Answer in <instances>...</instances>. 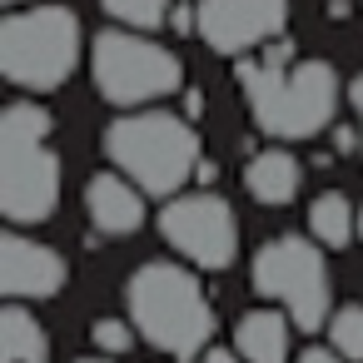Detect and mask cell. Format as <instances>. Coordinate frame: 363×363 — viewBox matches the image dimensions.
I'll use <instances>...</instances> for the list:
<instances>
[{
	"instance_id": "obj_20",
	"label": "cell",
	"mask_w": 363,
	"mask_h": 363,
	"mask_svg": "<svg viewBox=\"0 0 363 363\" xmlns=\"http://www.w3.org/2000/svg\"><path fill=\"white\" fill-rule=\"evenodd\" d=\"M204 363H239V353H229V348H209Z\"/></svg>"
},
{
	"instance_id": "obj_15",
	"label": "cell",
	"mask_w": 363,
	"mask_h": 363,
	"mask_svg": "<svg viewBox=\"0 0 363 363\" xmlns=\"http://www.w3.org/2000/svg\"><path fill=\"white\" fill-rule=\"evenodd\" d=\"M308 234L323 244V249H343L353 239V204L343 189H323L313 204H308Z\"/></svg>"
},
{
	"instance_id": "obj_13",
	"label": "cell",
	"mask_w": 363,
	"mask_h": 363,
	"mask_svg": "<svg viewBox=\"0 0 363 363\" xmlns=\"http://www.w3.org/2000/svg\"><path fill=\"white\" fill-rule=\"evenodd\" d=\"M234 353L244 363H284L289 358V323L274 308H254L234 328Z\"/></svg>"
},
{
	"instance_id": "obj_22",
	"label": "cell",
	"mask_w": 363,
	"mask_h": 363,
	"mask_svg": "<svg viewBox=\"0 0 363 363\" xmlns=\"http://www.w3.org/2000/svg\"><path fill=\"white\" fill-rule=\"evenodd\" d=\"M75 363H120V358H105V353H95V358H75Z\"/></svg>"
},
{
	"instance_id": "obj_4",
	"label": "cell",
	"mask_w": 363,
	"mask_h": 363,
	"mask_svg": "<svg viewBox=\"0 0 363 363\" xmlns=\"http://www.w3.org/2000/svg\"><path fill=\"white\" fill-rule=\"evenodd\" d=\"M105 155L140 194H174L199 164V135L169 110L120 115L105 130Z\"/></svg>"
},
{
	"instance_id": "obj_14",
	"label": "cell",
	"mask_w": 363,
	"mask_h": 363,
	"mask_svg": "<svg viewBox=\"0 0 363 363\" xmlns=\"http://www.w3.org/2000/svg\"><path fill=\"white\" fill-rule=\"evenodd\" d=\"M0 363H50V338L35 313L11 303L0 313Z\"/></svg>"
},
{
	"instance_id": "obj_3",
	"label": "cell",
	"mask_w": 363,
	"mask_h": 363,
	"mask_svg": "<svg viewBox=\"0 0 363 363\" xmlns=\"http://www.w3.org/2000/svg\"><path fill=\"white\" fill-rule=\"evenodd\" d=\"M60 204V160L50 150V115L30 100L0 110V209L11 224H40Z\"/></svg>"
},
{
	"instance_id": "obj_19",
	"label": "cell",
	"mask_w": 363,
	"mask_h": 363,
	"mask_svg": "<svg viewBox=\"0 0 363 363\" xmlns=\"http://www.w3.org/2000/svg\"><path fill=\"white\" fill-rule=\"evenodd\" d=\"M294 363H343V358H338L333 348H303V353H298Z\"/></svg>"
},
{
	"instance_id": "obj_18",
	"label": "cell",
	"mask_w": 363,
	"mask_h": 363,
	"mask_svg": "<svg viewBox=\"0 0 363 363\" xmlns=\"http://www.w3.org/2000/svg\"><path fill=\"white\" fill-rule=\"evenodd\" d=\"M90 338H95V348L110 358V353H130V343H135V333H130V323H120V318H100L95 328H90Z\"/></svg>"
},
{
	"instance_id": "obj_7",
	"label": "cell",
	"mask_w": 363,
	"mask_h": 363,
	"mask_svg": "<svg viewBox=\"0 0 363 363\" xmlns=\"http://www.w3.org/2000/svg\"><path fill=\"white\" fill-rule=\"evenodd\" d=\"M254 289L264 298H279L298 328H318L333 318V294H328V264L313 239L303 234H279L254 254Z\"/></svg>"
},
{
	"instance_id": "obj_1",
	"label": "cell",
	"mask_w": 363,
	"mask_h": 363,
	"mask_svg": "<svg viewBox=\"0 0 363 363\" xmlns=\"http://www.w3.org/2000/svg\"><path fill=\"white\" fill-rule=\"evenodd\" d=\"M239 80H244L254 125L274 140H313L333 120L338 75L328 60H294V65H279V55L244 60Z\"/></svg>"
},
{
	"instance_id": "obj_11",
	"label": "cell",
	"mask_w": 363,
	"mask_h": 363,
	"mask_svg": "<svg viewBox=\"0 0 363 363\" xmlns=\"http://www.w3.org/2000/svg\"><path fill=\"white\" fill-rule=\"evenodd\" d=\"M85 209H90V224L100 234H115V239L135 234L145 224V199L125 174H95L85 184Z\"/></svg>"
},
{
	"instance_id": "obj_17",
	"label": "cell",
	"mask_w": 363,
	"mask_h": 363,
	"mask_svg": "<svg viewBox=\"0 0 363 363\" xmlns=\"http://www.w3.org/2000/svg\"><path fill=\"white\" fill-rule=\"evenodd\" d=\"M100 6L120 26H135V30H155V26L169 21V0H100Z\"/></svg>"
},
{
	"instance_id": "obj_8",
	"label": "cell",
	"mask_w": 363,
	"mask_h": 363,
	"mask_svg": "<svg viewBox=\"0 0 363 363\" xmlns=\"http://www.w3.org/2000/svg\"><path fill=\"white\" fill-rule=\"evenodd\" d=\"M160 234L199 269H229L239 254V224L219 194H179L160 209Z\"/></svg>"
},
{
	"instance_id": "obj_2",
	"label": "cell",
	"mask_w": 363,
	"mask_h": 363,
	"mask_svg": "<svg viewBox=\"0 0 363 363\" xmlns=\"http://www.w3.org/2000/svg\"><path fill=\"white\" fill-rule=\"evenodd\" d=\"M125 303H130L135 328L160 353H169V358H194L199 348L209 353L214 313H209V298H204L199 279L184 264H169V259L140 264L125 284Z\"/></svg>"
},
{
	"instance_id": "obj_12",
	"label": "cell",
	"mask_w": 363,
	"mask_h": 363,
	"mask_svg": "<svg viewBox=\"0 0 363 363\" xmlns=\"http://www.w3.org/2000/svg\"><path fill=\"white\" fill-rule=\"evenodd\" d=\"M298 184H303V169H298V160L289 155V150H259L254 160H249V169H244V189L259 199V204H289L294 194H298Z\"/></svg>"
},
{
	"instance_id": "obj_9",
	"label": "cell",
	"mask_w": 363,
	"mask_h": 363,
	"mask_svg": "<svg viewBox=\"0 0 363 363\" xmlns=\"http://www.w3.org/2000/svg\"><path fill=\"white\" fill-rule=\"evenodd\" d=\"M289 26V0H199L194 30L219 55H244L254 45H269Z\"/></svg>"
},
{
	"instance_id": "obj_5",
	"label": "cell",
	"mask_w": 363,
	"mask_h": 363,
	"mask_svg": "<svg viewBox=\"0 0 363 363\" xmlns=\"http://www.w3.org/2000/svg\"><path fill=\"white\" fill-rule=\"evenodd\" d=\"M80 60V21L70 6H30L0 21V70L21 90H60Z\"/></svg>"
},
{
	"instance_id": "obj_23",
	"label": "cell",
	"mask_w": 363,
	"mask_h": 363,
	"mask_svg": "<svg viewBox=\"0 0 363 363\" xmlns=\"http://www.w3.org/2000/svg\"><path fill=\"white\" fill-rule=\"evenodd\" d=\"M6 6H26V0H6Z\"/></svg>"
},
{
	"instance_id": "obj_16",
	"label": "cell",
	"mask_w": 363,
	"mask_h": 363,
	"mask_svg": "<svg viewBox=\"0 0 363 363\" xmlns=\"http://www.w3.org/2000/svg\"><path fill=\"white\" fill-rule=\"evenodd\" d=\"M328 348H333L338 358L363 363V303L333 308V318H328Z\"/></svg>"
},
{
	"instance_id": "obj_10",
	"label": "cell",
	"mask_w": 363,
	"mask_h": 363,
	"mask_svg": "<svg viewBox=\"0 0 363 363\" xmlns=\"http://www.w3.org/2000/svg\"><path fill=\"white\" fill-rule=\"evenodd\" d=\"M0 289L11 298H50L65 289V259L26 234L0 239Z\"/></svg>"
},
{
	"instance_id": "obj_6",
	"label": "cell",
	"mask_w": 363,
	"mask_h": 363,
	"mask_svg": "<svg viewBox=\"0 0 363 363\" xmlns=\"http://www.w3.org/2000/svg\"><path fill=\"white\" fill-rule=\"evenodd\" d=\"M90 75H95V90L110 105H150V100H164V95L184 90L179 55L145 40V35H125V30H100L95 35Z\"/></svg>"
},
{
	"instance_id": "obj_21",
	"label": "cell",
	"mask_w": 363,
	"mask_h": 363,
	"mask_svg": "<svg viewBox=\"0 0 363 363\" xmlns=\"http://www.w3.org/2000/svg\"><path fill=\"white\" fill-rule=\"evenodd\" d=\"M348 100H353V110H358V125H363V75L353 80V90H348Z\"/></svg>"
}]
</instances>
